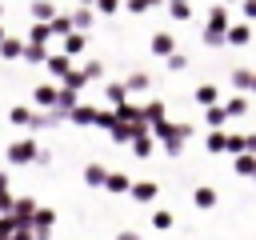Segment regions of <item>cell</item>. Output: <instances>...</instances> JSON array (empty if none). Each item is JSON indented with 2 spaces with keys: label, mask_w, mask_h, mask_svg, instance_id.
Segmentation results:
<instances>
[{
  "label": "cell",
  "mask_w": 256,
  "mask_h": 240,
  "mask_svg": "<svg viewBox=\"0 0 256 240\" xmlns=\"http://www.w3.org/2000/svg\"><path fill=\"white\" fill-rule=\"evenodd\" d=\"M212 200H216V196H212V192H208V188H200V192H196V204H200V208H208V204H212Z\"/></svg>",
  "instance_id": "obj_1"
}]
</instances>
